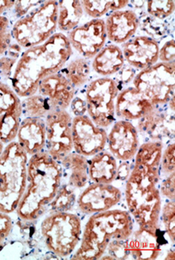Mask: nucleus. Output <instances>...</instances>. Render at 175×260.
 <instances>
[{
    "instance_id": "1",
    "label": "nucleus",
    "mask_w": 175,
    "mask_h": 260,
    "mask_svg": "<svg viewBox=\"0 0 175 260\" xmlns=\"http://www.w3.org/2000/svg\"><path fill=\"white\" fill-rule=\"evenodd\" d=\"M164 143L147 141L139 144L133 168L124 182L125 209L134 219V230L159 237L162 199L159 191L160 161Z\"/></svg>"
},
{
    "instance_id": "2",
    "label": "nucleus",
    "mask_w": 175,
    "mask_h": 260,
    "mask_svg": "<svg viewBox=\"0 0 175 260\" xmlns=\"http://www.w3.org/2000/svg\"><path fill=\"white\" fill-rule=\"evenodd\" d=\"M72 56L67 36L56 32L45 43L23 50L14 70L11 87L20 99L35 94L39 83L60 72Z\"/></svg>"
},
{
    "instance_id": "3",
    "label": "nucleus",
    "mask_w": 175,
    "mask_h": 260,
    "mask_svg": "<svg viewBox=\"0 0 175 260\" xmlns=\"http://www.w3.org/2000/svg\"><path fill=\"white\" fill-rule=\"evenodd\" d=\"M62 184L63 171L58 161L45 151L30 156L26 187L15 212L18 218L26 223L41 219Z\"/></svg>"
},
{
    "instance_id": "4",
    "label": "nucleus",
    "mask_w": 175,
    "mask_h": 260,
    "mask_svg": "<svg viewBox=\"0 0 175 260\" xmlns=\"http://www.w3.org/2000/svg\"><path fill=\"white\" fill-rule=\"evenodd\" d=\"M134 230L126 209H112L91 214L83 225L81 242L72 259H100L113 240L127 239Z\"/></svg>"
},
{
    "instance_id": "5",
    "label": "nucleus",
    "mask_w": 175,
    "mask_h": 260,
    "mask_svg": "<svg viewBox=\"0 0 175 260\" xmlns=\"http://www.w3.org/2000/svg\"><path fill=\"white\" fill-rule=\"evenodd\" d=\"M29 156L16 141L5 145L0 156V212H16L27 183Z\"/></svg>"
},
{
    "instance_id": "6",
    "label": "nucleus",
    "mask_w": 175,
    "mask_h": 260,
    "mask_svg": "<svg viewBox=\"0 0 175 260\" xmlns=\"http://www.w3.org/2000/svg\"><path fill=\"white\" fill-rule=\"evenodd\" d=\"M39 233L48 252L58 257L72 256L81 242L83 224L78 213L52 212L43 215Z\"/></svg>"
},
{
    "instance_id": "7",
    "label": "nucleus",
    "mask_w": 175,
    "mask_h": 260,
    "mask_svg": "<svg viewBox=\"0 0 175 260\" xmlns=\"http://www.w3.org/2000/svg\"><path fill=\"white\" fill-rule=\"evenodd\" d=\"M58 1L45 0L22 18L13 23V41L23 49L38 46L58 32Z\"/></svg>"
},
{
    "instance_id": "8",
    "label": "nucleus",
    "mask_w": 175,
    "mask_h": 260,
    "mask_svg": "<svg viewBox=\"0 0 175 260\" xmlns=\"http://www.w3.org/2000/svg\"><path fill=\"white\" fill-rule=\"evenodd\" d=\"M86 115L99 127L108 130L116 120L115 104L119 86L113 77H95L83 90Z\"/></svg>"
},
{
    "instance_id": "9",
    "label": "nucleus",
    "mask_w": 175,
    "mask_h": 260,
    "mask_svg": "<svg viewBox=\"0 0 175 260\" xmlns=\"http://www.w3.org/2000/svg\"><path fill=\"white\" fill-rule=\"evenodd\" d=\"M131 86L156 107H164L175 96V62H157L139 71Z\"/></svg>"
},
{
    "instance_id": "10",
    "label": "nucleus",
    "mask_w": 175,
    "mask_h": 260,
    "mask_svg": "<svg viewBox=\"0 0 175 260\" xmlns=\"http://www.w3.org/2000/svg\"><path fill=\"white\" fill-rule=\"evenodd\" d=\"M72 120L73 116L68 110H52L44 119L45 152L58 162L74 151Z\"/></svg>"
},
{
    "instance_id": "11",
    "label": "nucleus",
    "mask_w": 175,
    "mask_h": 260,
    "mask_svg": "<svg viewBox=\"0 0 175 260\" xmlns=\"http://www.w3.org/2000/svg\"><path fill=\"white\" fill-rule=\"evenodd\" d=\"M123 199L124 190L118 185L90 182L79 191L76 208L79 214L90 216L114 209Z\"/></svg>"
},
{
    "instance_id": "12",
    "label": "nucleus",
    "mask_w": 175,
    "mask_h": 260,
    "mask_svg": "<svg viewBox=\"0 0 175 260\" xmlns=\"http://www.w3.org/2000/svg\"><path fill=\"white\" fill-rule=\"evenodd\" d=\"M74 54L91 60L108 43L104 19H91L66 35Z\"/></svg>"
},
{
    "instance_id": "13",
    "label": "nucleus",
    "mask_w": 175,
    "mask_h": 260,
    "mask_svg": "<svg viewBox=\"0 0 175 260\" xmlns=\"http://www.w3.org/2000/svg\"><path fill=\"white\" fill-rule=\"evenodd\" d=\"M108 130L94 124L88 115L75 116L72 120L73 150L91 158L107 147Z\"/></svg>"
},
{
    "instance_id": "14",
    "label": "nucleus",
    "mask_w": 175,
    "mask_h": 260,
    "mask_svg": "<svg viewBox=\"0 0 175 260\" xmlns=\"http://www.w3.org/2000/svg\"><path fill=\"white\" fill-rule=\"evenodd\" d=\"M137 131L139 141H158L164 143H172L174 139V112L164 107L154 110L137 120Z\"/></svg>"
},
{
    "instance_id": "15",
    "label": "nucleus",
    "mask_w": 175,
    "mask_h": 260,
    "mask_svg": "<svg viewBox=\"0 0 175 260\" xmlns=\"http://www.w3.org/2000/svg\"><path fill=\"white\" fill-rule=\"evenodd\" d=\"M106 148L118 161L134 159L139 148V133L134 123L116 120L109 128Z\"/></svg>"
},
{
    "instance_id": "16",
    "label": "nucleus",
    "mask_w": 175,
    "mask_h": 260,
    "mask_svg": "<svg viewBox=\"0 0 175 260\" xmlns=\"http://www.w3.org/2000/svg\"><path fill=\"white\" fill-rule=\"evenodd\" d=\"M22 119L21 99L10 84L0 81V139L5 145L16 139Z\"/></svg>"
},
{
    "instance_id": "17",
    "label": "nucleus",
    "mask_w": 175,
    "mask_h": 260,
    "mask_svg": "<svg viewBox=\"0 0 175 260\" xmlns=\"http://www.w3.org/2000/svg\"><path fill=\"white\" fill-rule=\"evenodd\" d=\"M120 47L125 63L137 72L159 62V42L147 35H135Z\"/></svg>"
},
{
    "instance_id": "18",
    "label": "nucleus",
    "mask_w": 175,
    "mask_h": 260,
    "mask_svg": "<svg viewBox=\"0 0 175 260\" xmlns=\"http://www.w3.org/2000/svg\"><path fill=\"white\" fill-rule=\"evenodd\" d=\"M37 93L46 99L52 110H68L77 91L59 72L43 79Z\"/></svg>"
},
{
    "instance_id": "19",
    "label": "nucleus",
    "mask_w": 175,
    "mask_h": 260,
    "mask_svg": "<svg viewBox=\"0 0 175 260\" xmlns=\"http://www.w3.org/2000/svg\"><path fill=\"white\" fill-rule=\"evenodd\" d=\"M108 42L122 45L135 36L139 30V16L131 9L114 11L104 19Z\"/></svg>"
},
{
    "instance_id": "20",
    "label": "nucleus",
    "mask_w": 175,
    "mask_h": 260,
    "mask_svg": "<svg viewBox=\"0 0 175 260\" xmlns=\"http://www.w3.org/2000/svg\"><path fill=\"white\" fill-rule=\"evenodd\" d=\"M155 108L157 107L144 97L142 92L133 86H129L120 90L117 96L115 104L116 120H127L130 122L137 121Z\"/></svg>"
},
{
    "instance_id": "21",
    "label": "nucleus",
    "mask_w": 175,
    "mask_h": 260,
    "mask_svg": "<svg viewBox=\"0 0 175 260\" xmlns=\"http://www.w3.org/2000/svg\"><path fill=\"white\" fill-rule=\"evenodd\" d=\"M15 141L29 157L44 152L46 146L44 120L39 118H23Z\"/></svg>"
},
{
    "instance_id": "22",
    "label": "nucleus",
    "mask_w": 175,
    "mask_h": 260,
    "mask_svg": "<svg viewBox=\"0 0 175 260\" xmlns=\"http://www.w3.org/2000/svg\"><path fill=\"white\" fill-rule=\"evenodd\" d=\"M59 163L63 171V183L78 191L90 183L88 158L72 151Z\"/></svg>"
},
{
    "instance_id": "23",
    "label": "nucleus",
    "mask_w": 175,
    "mask_h": 260,
    "mask_svg": "<svg viewBox=\"0 0 175 260\" xmlns=\"http://www.w3.org/2000/svg\"><path fill=\"white\" fill-rule=\"evenodd\" d=\"M91 64L92 72L98 77H114L125 64L121 47L108 42Z\"/></svg>"
},
{
    "instance_id": "24",
    "label": "nucleus",
    "mask_w": 175,
    "mask_h": 260,
    "mask_svg": "<svg viewBox=\"0 0 175 260\" xmlns=\"http://www.w3.org/2000/svg\"><path fill=\"white\" fill-rule=\"evenodd\" d=\"M130 259H156L162 257L164 252L159 237L134 230L127 238Z\"/></svg>"
},
{
    "instance_id": "25",
    "label": "nucleus",
    "mask_w": 175,
    "mask_h": 260,
    "mask_svg": "<svg viewBox=\"0 0 175 260\" xmlns=\"http://www.w3.org/2000/svg\"><path fill=\"white\" fill-rule=\"evenodd\" d=\"M118 163L115 157L107 148L88 158L90 182L101 184L114 183L116 180Z\"/></svg>"
},
{
    "instance_id": "26",
    "label": "nucleus",
    "mask_w": 175,
    "mask_h": 260,
    "mask_svg": "<svg viewBox=\"0 0 175 260\" xmlns=\"http://www.w3.org/2000/svg\"><path fill=\"white\" fill-rule=\"evenodd\" d=\"M85 18L86 16L84 13L81 1H58V32L67 35L77 26L84 23Z\"/></svg>"
},
{
    "instance_id": "27",
    "label": "nucleus",
    "mask_w": 175,
    "mask_h": 260,
    "mask_svg": "<svg viewBox=\"0 0 175 260\" xmlns=\"http://www.w3.org/2000/svg\"><path fill=\"white\" fill-rule=\"evenodd\" d=\"M61 73L68 79L77 92L86 87L93 77L91 60L81 56H72L66 63Z\"/></svg>"
},
{
    "instance_id": "28",
    "label": "nucleus",
    "mask_w": 175,
    "mask_h": 260,
    "mask_svg": "<svg viewBox=\"0 0 175 260\" xmlns=\"http://www.w3.org/2000/svg\"><path fill=\"white\" fill-rule=\"evenodd\" d=\"M83 7L84 13L86 18L104 19L114 11H120L129 7V0H117V1H91L83 0L81 1Z\"/></svg>"
},
{
    "instance_id": "29",
    "label": "nucleus",
    "mask_w": 175,
    "mask_h": 260,
    "mask_svg": "<svg viewBox=\"0 0 175 260\" xmlns=\"http://www.w3.org/2000/svg\"><path fill=\"white\" fill-rule=\"evenodd\" d=\"M78 192L67 184H62L53 201L48 205L47 213L72 211L76 207Z\"/></svg>"
},
{
    "instance_id": "30",
    "label": "nucleus",
    "mask_w": 175,
    "mask_h": 260,
    "mask_svg": "<svg viewBox=\"0 0 175 260\" xmlns=\"http://www.w3.org/2000/svg\"><path fill=\"white\" fill-rule=\"evenodd\" d=\"M21 107L23 118H39L44 120L52 111L48 101L38 93L21 99Z\"/></svg>"
},
{
    "instance_id": "31",
    "label": "nucleus",
    "mask_w": 175,
    "mask_h": 260,
    "mask_svg": "<svg viewBox=\"0 0 175 260\" xmlns=\"http://www.w3.org/2000/svg\"><path fill=\"white\" fill-rule=\"evenodd\" d=\"M159 232H163L167 242L174 246L175 203L174 200H163L159 216Z\"/></svg>"
},
{
    "instance_id": "32",
    "label": "nucleus",
    "mask_w": 175,
    "mask_h": 260,
    "mask_svg": "<svg viewBox=\"0 0 175 260\" xmlns=\"http://www.w3.org/2000/svg\"><path fill=\"white\" fill-rule=\"evenodd\" d=\"M175 2L173 0L170 1H147L146 11L150 17L165 21L173 16L174 13Z\"/></svg>"
},
{
    "instance_id": "33",
    "label": "nucleus",
    "mask_w": 175,
    "mask_h": 260,
    "mask_svg": "<svg viewBox=\"0 0 175 260\" xmlns=\"http://www.w3.org/2000/svg\"><path fill=\"white\" fill-rule=\"evenodd\" d=\"M100 259H130L127 239L111 241Z\"/></svg>"
},
{
    "instance_id": "34",
    "label": "nucleus",
    "mask_w": 175,
    "mask_h": 260,
    "mask_svg": "<svg viewBox=\"0 0 175 260\" xmlns=\"http://www.w3.org/2000/svg\"><path fill=\"white\" fill-rule=\"evenodd\" d=\"M175 172L174 143H167L162 150L160 161V176L161 179Z\"/></svg>"
},
{
    "instance_id": "35",
    "label": "nucleus",
    "mask_w": 175,
    "mask_h": 260,
    "mask_svg": "<svg viewBox=\"0 0 175 260\" xmlns=\"http://www.w3.org/2000/svg\"><path fill=\"white\" fill-rule=\"evenodd\" d=\"M14 6L15 1L13 0H0V35L11 31Z\"/></svg>"
},
{
    "instance_id": "36",
    "label": "nucleus",
    "mask_w": 175,
    "mask_h": 260,
    "mask_svg": "<svg viewBox=\"0 0 175 260\" xmlns=\"http://www.w3.org/2000/svg\"><path fill=\"white\" fill-rule=\"evenodd\" d=\"M18 59L5 53L0 57V81L11 86V79Z\"/></svg>"
},
{
    "instance_id": "37",
    "label": "nucleus",
    "mask_w": 175,
    "mask_h": 260,
    "mask_svg": "<svg viewBox=\"0 0 175 260\" xmlns=\"http://www.w3.org/2000/svg\"><path fill=\"white\" fill-rule=\"evenodd\" d=\"M159 191L163 200H174L175 172L161 179Z\"/></svg>"
},
{
    "instance_id": "38",
    "label": "nucleus",
    "mask_w": 175,
    "mask_h": 260,
    "mask_svg": "<svg viewBox=\"0 0 175 260\" xmlns=\"http://www.w3.org/2000/svg\"><path fill=\"white\" fill-rule=\"evenodd\" d=\"M43 1H15L13 8V19L15 22L18 19L22 18L30 11L43 4Z\"/></svg>"
},
{
    "instance_id": "39",
    "label": "nucleus",
    "mask_w": 175,
    "mask_h": 260,
    "mask_svg": "<svg viewBox=\"0 0 175 260\" xmlns=\"http://www.w3.org/2000/svg\"><path fill=\"white\" fill-rule=\"evenodd\" d=\"M137 72H138L136 70H134V68H132L131 67H129V64L125 63L121 71L118 72L113 78L119 86V89L122 90L124 87L130 86L129 85L130 83L132 84V82H133Z\"/></svg>"
},
{
    "instance_id": "40",
    "label": "nucleus",
    "mask_w": 175,
    "mask_h": 260,
    "mask_svg": "<svg viewBox=\"0 0 175 260\" xmlns=\"http://www.w3.org/2000/svg\"><path fill=\"white\" fill-rule=\"evenodd\" d=\"M175 43L174 39H168L160 46L158 53V61L163 63L175 62Z\"/></svg>"
},
{
    "instance_id": "41",
    "label": "nucleus",
    "mask_w": 175,
    "mask_h": 260,
    "mask_svg": "<svg viewBox=\"0 0 175 260\" xmlns=\"http://www.w3.org/2000/svg\"><path fill=\"white\" fill-rule=\"evenodd\" d=\"M68 110L73 117L86 115V103L82 90L80 92H77L76 97L74 98L72 100Z\"/></svg>"
},
{
    "instance_id": "42",
    "label": "nucleus",
    "mask_w": 175,
    "mask_h": 260,
    "mask_svg": "<svg viewBox=\"0 0 175 260\" xmlns=\"http://www.w3.org/2000/svg\"><path fill=\"white\" fill-rule=\"evenodd\" d=\"M133 168V159L128 161H119L117 168L116 180L114 183H124L129 178Z\"/></svg>"
},
{
    "instance_id": "43",
    "label": "nucleus",
    "mask_w": 175,
    "mask_h": 260,
    "mask_svg": "<svg viewBox=\"0 0 175 260\" xmlns=\"http://www.w3.org/2000/svg\"><path fill=\"white\" fill-rule=\"evenodd\" d=\"M14 228V221L10 214L0 212V239H7Z\"/></svg>"
},
{
    "instance_id": "44",
    "label": "nucleus",
    "mask_w": 175,
    "mask_h": 260,
    "mask_svg": "<svg viewBox=\"0 0 175 260\" xmlns=\"http://www.w3.org/2000/svg\"><path fill=\"white\" fill-rule=\"evenodd\" d=\"M13 42L11 31L8 34L0 35V57L3 56L7 52L9 47Z\"/></svg>"
},
{
    "instance_id": "45",
    "label": "nucleus",
    "mask_w": 175,
    "mask_h": 260,
    "mask_svg": "<svg viewBox=\"0 0 175 260\" xmlns=\"http://www.w3.org/2000/svg\"><path fill=\"white\" fill-rule=\"evenodd\" d=\"M174 97H172V99L169 100V102L167 103V107L168 108V110H171L172 112H174Z\"/></svg>"
},
{
    "instance_id": "46",
    "label": "nucleus",
    "mask_w": 175,
    "mask_h": 260,
    "mask_svg": "<svg viewBox=\"0 0 175 260\" xmlns=\"http://www.w3.org/2000/svg\"><path fill=\"white\" fill-rule=\"evenodd\" d=\"M5 143H3L2 141H1V139H0V156H1V154H2L3 153V152H4V149H5Z\"/></svg>"
},
{
    "instance_id": "47",
    "label": "nucleus",
    "mask_w": 175,
    "mask_h": 260,
    "mask_svg": "<svg viewBox=\"0 0 175 260\" xmlns=\"http://www.w3.org/2000/svg\"><path fill=\"white\" fill-rule=\"evenodd\" d=\"M5 241L6 239H0V252L4 249V247L5 246Z\"/></svg>"
}]
</instances>
